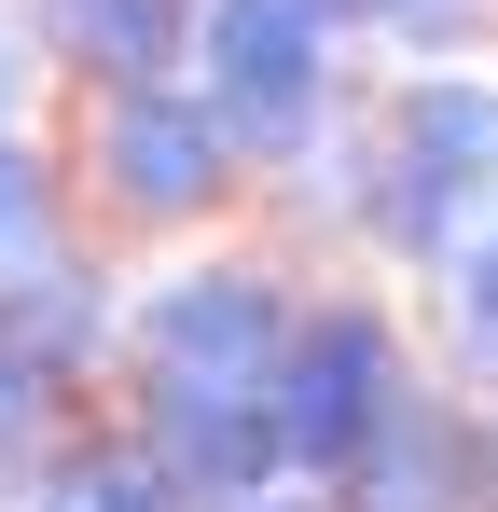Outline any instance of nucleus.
Segmentation results:
<instances>
[{
	"label": "nucleus",
	"instance_id": "1a4fd4ad",
	"mask_svg": "<svg viewBox=\"0 0 498 512\" xmlns=\"http://www.w3.org/2000/svg\"><path fill=\"white\" fill-rule=\"evenodd\" d=\"M194 485L166 471L153 443H70V457H42V485H28V512H180Z\"/></svg>",
	"mask_w": 498,
	"mask_h": 512
},
{
	"label": "nucleus",
	"instance_id": "9d476101",
	"mask_svg": "<svg viewBox=\"0 0 498 512\" xmlns=\"http://www.w3.org/2000/svg\"><path fill=\"white\" fill-rule=\"evenodd\" d=\"M0 277L14 291L56 277V180H42V153H14V139H0Z\"/></svg>",
	"mask_w": 498,
	"mask_h": 512
},
{
	"label": "nucleus",
	"instance_id": "ddd939ff",
	"mask_svg": "<svg viewBox=\"0 0 498 512\" xmlns=\"http://www.w3.org/2000/svg\"><path fill=\"white\" fill-rule=\"evenodd\" d=\"M0 111H14V28H0Z\"/></svg>",
	"mask_w": 498,
	"mask_h": 512
},
{
	"label": "nucleus",
	"instance_id": "9b49d317",
	"mask_svg": "<svg viewBox=\"0 0 498 512\" xmlns=\"http://www.w3.org/2000/svg\"><path fill=\"white\" fill-rule=\"evenodd\" d=\"M443 277H457V305H443V319H457V346L498 374V236H485L471 263H443Z\"/></svg>",
	"mask_w": 498,
	"mask_h": 512
},
{
	"label": "nucleus",
	"instance_id": "7ed1b4c3",
	"mask_svg": "<svg viewBox=\"0 0 498 512\" xmlns=\"http://www.w3.org/2000/svg\"><path fill=\"white\" fill-rule=\"evenodd\" d=\"M194 56H208V111H222L236 153H305V125L332 97V14L319 0H208Z\"/></svg>",
	"mask_w": 498,
	"mask_h": 512
},
{
	"label": "nucleus",
	"instance_id": "4468645a",
	"mask_svg": "<svg viewBox=\"0 0 498 512\" xmlns=\"http://www.w3.org/2000/svg\"><path fill=\"white\" fill-rule=\"evenodd\" d=\"M249 512H305V499H249Z\"/></svg>",
	"mask_w": 498,
	"mask_h": 512
},
{
	"label": "nucleus",
	"instance_id": "f257e3e1",
	"mask_svg": "<svg viewBox=\"0 0 498 512\" xmlns=\"http://www.w3.org/2000/svg\"><path fill=\"white\" fill-rule=\"evenodd\" d=\"M291 305L263 263H208V277H166L153 319H139V388H153V457L194 499L249 512L291 443H277V374H291Z\"/></svg>",
	"mask_w": 498,
	"mask_h": 512
},
{
	"label": "nucleus",
	"instance_id": "423d86ee",
	"mask_svg": "<svg viewBox=\"0 0 498 512\" xmlns=\"http://www.w3.org/2000/svg\"><path fill=\"white\" fill-rule=\"evenodd\" d=\"M42 28H56V56H83L111 97H153L208 14H194V0H42Z\"/></svg>",
	"mask_w": 498,
	"mask_h": 512
},
{
	"label": "nucleus",
	"instance_id": "6e6552de",
	"mask_svg": "<svg viewBox=\"0 0 498 512\" xmlns=\"http://www.w3.org/2000/svg\"><path fill=\"white\" fill-rule=\"evenodd\" d=\"M0 346L42 374V388H70L83 360L111 346V277L97 263H56V277H28V291H0Z\"/></svg>",
	"mask_w": 498,
	"mask_h": 512
},
{
	"label": "nucleus",
	"instance_id": "39448f33",
	"mask_svg": "<svg viewBox=\"0 0 498 512\" xmlns=\"http://www.w3.org/2000/svg\"><path fill=\"white\" fill-rule=\"evenodd\" d=\"M236 167V139H222V111L194 84H153V97H111L97 111V180L139 208V222H180V208H208Z\"/></svg>",
	"mask_w": 498,
	"mask_h": 512
},
{
	"label": "nucleus",
	"instance_id": "20e7f679",
	"mask_svg": "<svg viewBox=\"0 0 498 512\" xmlns=\"http://www.w3.org/2000/svg\"><path fill=\"white\" fill-rule=\"evenodd\" d=\"M402 346L374 305H319L305 333H291V374H277V443H291V471H360L388 416H402Z\"/></svg>",
	"mask_w": 498,
	"mask_h": 512
},
{
	"label": "nucleus",
	"instance_id": "f8f14e48",
	"mask_svg": "<svg viewBox=\"0 0 498 512\" xmlns=\"http://www.w3.org/2000/svg\"><path fill=\"white\" fill-rule=\"evenodd\" d=\"M42 402H56V388H42V374H28V360L0 346V485H14V471L42 457Z\"/></svg>",
	"mask_w": 498,
	"mask_h": 512
},
{
	"label": "nucleus",
	"instance_id": "0eeeda50",
	"mask_svg": "<svg viewBox=\"0 0 498 512\" xmlns=\"http://www.w3.org/2000/svg\"><path fill=\"white\" fill-rule=\"evenodd\" d=\"M346 499L360 512H471V443H457V416H443V402H402L388 443L346 471Z\"/></svg>",
	"mask_w": 498,
	"mask_h": 512
},
{
	"label": "nucleus",
	"instance_id": "f03ea898",
	"mask_svg": "<svg viewBox=\"0 0 498 512\" xmlns=\"http://www.w3.org/2000/svg\"><path fill=\"white\" fill-rule=\"evenodd\" d=\"M360 222L415 263H471L498 236V84H402Z\"/></svg>",
	"mask_w": 498,
	"mask_h": 512
}]
</instances>
